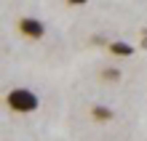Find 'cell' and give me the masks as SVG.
Here are the masks:
<instances>
[{
	"label": "cell",
	"mask_w": 147,
	"mask_h": 141,
	"mask_svg": "<svg viewBox=\"0 0 147 141\" xmlns=\"http://www.w3.org/2000/svg\"><path fill=\"white\" fill-rule=\"evenodd\" d=\"M5 104H8V109H13L19 114H30V112H35L40 107V99L30 88H13V91L5 93Z\"/></svg>",
	"instance_id": "obj_1"
},
{
	"label": "cell",
	"mask_w": 147,
	"mask_h": 141,
	"mask_svg": "<svg viewBox=\"0 0 147 141\" xmlns=\"http://www.w3.org/2000/svg\"><path fill=\"white\" fill-rule=\"evenodd\" d=\"M19 32L24 35V37H30V40H40L43 35H46V24H43L40 19L24 16V19H19Z\"/></svg>",
	"instance_id": "obj_2"
},
{
	"label": "cell",
	"mask_w": 147,
	"mask_h": 141,
	"mask_svg": "<svg viewBox=\"0 0 147 141\" xmlns=\"http://www.w3.org/2000/svg\"><path fill=\"white\" fill-rule=\"evenodd\" d=\"M91 114H94V120H99V122H110L112 117H115V112H112L110 107H102V104H94Z\"/></svg>",
	"instance_id": "obj_3"
},
{
	"label": "cell",
	"mask_w": 147,
	"mask_h": 141,
	"mask_svg": "<svg viewBox=\"0 0 147 141\" xmlns=\"http://www.w3.org/2000/svg\"><path fill=\"white\" fill-rule=\"evenodd\" d=\"M110 51L115 56H134V45H128V43H123V40H112Z\"/></svg>",
	"instance_id": "obj_4"
},
{
	"label": "cell",
	"mask_w": 147,
	"mask_h": 141,
	"mask_svg": "<svg viewBox=\"0 0 147 141\" xmlns=\"http://www.w3.org/2000/svg\"><path fill=\"white\" fill-rule=\"evenodd\" d=\"M102 77H105V80H110V83H115V80H120V69H115V67H107L105 72H102Z\"/></svg>",
	"instance_id": "obj_5"
},
{
	"label": "cell",
	"mask_w": 147,
	"mask_h": 141,
	"mask_svg": "<svg viewBox=\"0 0 147 141\" xmlns=\"http://www.w3.org/2000/svg\"><path fill=\"white\" fill-rule=\"evenodd\" d=\"M142 48H147V29L142 32Z\"/></svg>",
	"instance_id": "obj_6"
}]
</instances>
